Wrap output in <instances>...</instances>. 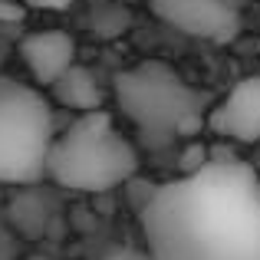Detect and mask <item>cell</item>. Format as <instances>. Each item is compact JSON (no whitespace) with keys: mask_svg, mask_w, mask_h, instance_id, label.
Returning <instances> with one entry per match:
<instances>
[{"mask_svg":"<svg viewBox=\"0 0 260 260\" xmlns=\"http://www.w3.org/2000/svg\"><path fill=\"white\" fill-rule=\"evenodd\" d=\"M128 23H132V13L122 0H99V7L92 10V30L102 40L122 37L128 30Z\"/></svg>","mask_w":260,"mask_h":260,"instance_id":"obj_9","label":"cell"},{"mask_svg":"<svg viewBox=\"0 0 260 260\" xmlns=\"http://www.w3.org/2000/svg\"><path fill=\"white\" fill-rule=\"evenodd\" d=\"M204 125L237 145L260 142V76H244L217 106H211Z\"/></svg>","mask_w":260,"mask_h":260,"instance_id":"obj_6","label":"cell"},{"mask_svg":"<svg viewBox=\"0 0 260 260\" xmlns=\"http://www.w3.org/2000/svg\"><path fill=\"white\" fill-rule=\"evenodd\" d=\"M50 89H53V95H56V102H63L66 109H76L79 115L102 109V99H106L95 73L86 70V66H70Z\"/></svg>","mask_w":260,"mask_h":260,"instance_id":"obj_8","label":"cell"},{"mask_svg":"<svg viewBox=\"0 0 260 260\" xmlns=\"http://www.w3.org/2000/svg\"><path fill=\"white\" fill-rule=\"evenodd\" d=\"M23 7H33V10H70L73 0H20Z\"/></svg>","mask_w":260,"mask_h":260,"instance_id":"obj_11","label":"cell"},{"mask_svg":"<svg viewBox=\"0 0 260 260\" xmlns=\"http://www.w3.org/2000/svg\"><path fill=\"white\" fill-rule=\"evenodd\" d=\"M26 7L23 4H10V0H0V20H20Z\"/></svg>","mask_w":260,"mask_h":260,"instance_id":"obj_12","label":"cell"},{"mask_svg":"<svg viewBox=\"0 0 260 260\" xmlns=\"http://www.w3.org/2000/svg\"><path fill=\"white\" fill-rule=\"evenodd\" d=\"M17 53L40 86H53L70 66H76V40L66 30L26 33L17 43Z\"/></svg>","mask_w":260,"mask_h":260,"instance_id":"obj_7","label":"cell"},{"mask_svg":"<svg viewBox=\"0 0 260 260\" xmlns=\"http://www.w3.org/2000/svg\"><path fill=\"white\" fill-rule=\"evenodd\" d=\"M148 7L161 23L194 40L231 43L241 33V10L234 0H148Z\"/></svg>","mask_w":260,"mask_h":260,"instance_id":"obj_5","label":"cell"},{"mask_svg":"<svg viewBox=\"0 0 260 260\" xmlns=\"http://www.w3.org/2000/svg\"><path fill=\"white\" fill-rule=\"evenodd\" d=\"M102 260H152V254H148V250H135V247H115Z\"/></svg>","mask_w":260,"mask_h":260,"instance_id":"obj_10","label":"cell"},{"mask_svg":"<svg viewBox=\"0 0 260 260\" xmlns=\"http://www.w3.org/2000/svg\"><path fill=\"white\" fill-rule=\"evenodd\" d=\"M152 260H260V178L234 158L152 188L142 208Z\"/></svg>","mask_w":260,"mask_h":260,"instance_id":"obj_1","label":"cell"},{"mask_svg":"<svg viewBox=\"0 0 260 260\" xmlns=\"http://www.w3.org/2000/svg\"><path fill=\"white\" fill-rule=\"evenodd\" d=\"M53 139V109L46 95L0 76V184H37L46 178Z\"/></svg>","mask_w":260,"mask_h":260,"instance_id":"obj_4","label":"cell"},{"mask_svg":"<svg viewBox=\"0 0 260 260\" xmlns=\"http://www.w3.org/2000/svg\"><path fill=\"white\" fill-rule=\"evenodd\" d=\"M112 92L122 115L152 145H168L194 132L211 112V95L161 59H145L132 70H122Z\"/></svg>","mask_w":260,"mask_h":260,"instance_id":"obj_2","label":"cell"},{"mask_svg":"<svg viewBox=\"0 0 260 260\" xmlns=\"http://www.w3.org/2000/svg\"><path fill=\"white\" fill-rule=\"evenodd\" d=\"M139 172V152L125 135L115 128L106 109L83 112L76 122L63 128L50 145L46 178L70 191H99L119 188L132 181Z\"/></svg>","mask_w":260,"mask_h":260,"instance_id":"obj_3","label":"cell"}]
</instances>
